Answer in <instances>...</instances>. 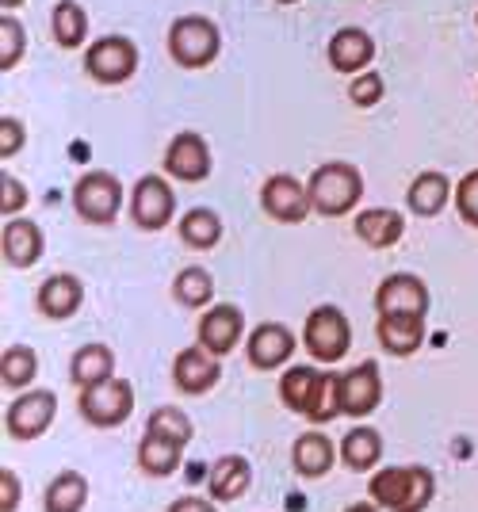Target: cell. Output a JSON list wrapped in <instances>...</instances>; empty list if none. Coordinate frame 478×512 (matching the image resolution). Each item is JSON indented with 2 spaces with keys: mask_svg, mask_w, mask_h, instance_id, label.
I'll use <instances>...</instances> for the list:
<instances>
[{
  "mask_svg": "<svg viewBox=\"0 0 478 512\" xmlns=\"http://www.w3.org/2000/svg\"><path fill=\"white\" fill-rule=\"evenodd\" d=\"M69 375H73V383L81 386V390L96 383H108L111 375H115V352H111L108 344H85V348L73 352Z\"/></svg>",
  "mask_w": 478,
  "mask_h": 512,
  "instance_id": "cell-25",
  "label": "cell"
},
{
  "mask_svg": "<svg viewBox=\"0 0 478 512\" xmlns=\"http://www.w3.org/2000/svg\"><path fill=\"white\" fill-rule=\"evenodd\" d=\"M218 50H222V35H218V23L207 16H180L169 27V54L184 69L211 65L218 58Z\"/></svg>",
  "mask_w": 478,
  "mask_h": 512,
  "instance_id": "cell-4",
  "label": "cell"
},
{
  "mask_svg": "<svg viewBox=\"0 0 478 512\" xmlns=\"http://www.w3.org/2000/svg\"><path fill=\"white\" fill-rule=\"evenodd\" d=\"M27 207V188H23L16 176H0V214H4V222H8V214H20Z\"/></svg>",
  "mask_w": 478,
  "mask_h": 512,
  "instance_id": "cell-38",
  "label": "cell"
},
{
  "mask_svg": "<svg viewBox=\"0 0 478 512\" xmlns=\"http://www.w3.org/2000/svg\"><path fill=\"white\" fill-rule=\"evenodd\" d=\"M173 383L180 394H207L218 383V356H211L203 344L184 348L173 360Z\"/></svg>",
  "mask_w": 478,
  "mask_h": 512,
  "instance_id": "cell-17",
  "label": "cell"
},
{
  "mask_svg": "<svg viewBox=\"0 0 478 512\" xmlns=\"http://www.w3.org/2000/svg\"><path fill=\"white\" fill-rule=\"evenodd\" d=\"M345 512H379V505H375V501H356V505H348Z\"/></svg>",
  "mask_w": 478,
  "mask_h": 512,
  "instance_id": "cell-42",
  "label": "cell"
},
{
  "mask_svg": "<svg viewBox=\"0 0 478 512\" xmlns=\"http://www.w3.org/2000/svg\"><path fill=\"white\" fill-rule=\"evenodd\" d=\"M35 375H39L35 348H27V344L4 348V360H0V383H4V390H27V386L35 383Z\"/></svg>",
  "mask_w": 478,
  "mask_h": 512,
  "instance_id": "cell-32",
  "label": "cell"
},
{
  "mask_svg": "<svg viewBox=\"0 0 478 512\" xmlns=\"http://www.w3.org/2000/svg\"><path fill=\"white\" fill-rule=\"evenodd\" d=\"M280 4H299V0H280Z\"/></svg>",
  "mask_w": 478,
  "mask_h": 512,
  "instance_id": "cell-44",
  "label": "cell"
},
{
  "mask_svg": "<svg viewBox=\"0 0 478 512\" xmlns=\"http://www.w3.org/2000/svg\"><path fill=\"white\" fill-rule=\"evenodd\" d=\"M50 31H54L58 46L77 50V46L85 43V35H88L85 8H81L77 0H58V4H54V12H50Z\"/></svg>",
  "mask_w": 478,
  "mask_h": 512,
  "instance_id": "cell-31",
  "label": "cell"
},
{
  "mask_svg": "<svg viewBox=\"0 0 478 512\" xmlns=\"http://www.w3.org/2000/svg\"><path fill=\"white\" fill-rule=\"evenodd\" d=\"M81 302H85V287H81V279L69 276V272H58V276H50L39 287V295H35V306H39V314L43 318H73L77 310H81Z\"/></svg>",
  "mask_w": 478,
  "mask_h": 512,
  "instance_id": "cell-18",
  "label": "cell"
},
{
  "mask_svg": "<svg viewBox=\"0 0 478 512\" xmlns=\"http://www.w3.org/2000/svg\"><path fill=\"white\" fill-rule=\"evenodd\" d=\"M23 0H0V8H4V12H12V8H20Z\"/></svg>",
  "mask_w": 478,
  "mask_h": 512,
  "instance_id": "cell-43",
  "label": "cell"
},
{
  "mask_svg": "<svg viewBox=\"0 0 478 512\" xmlns=\"http://www.w3.org/2000/svg\"><path fill=\"white\" fill-rule=\"evenodd\" d=\"M165 172L173 180H184V184L207 180L211 176V150H207L203 134H196V130L176 134L173 142H169V150H165Z\"/></svg>",
  "mask_w": 478,
  "mask_h": 512,
  "instance_id": "cell-14",
  "label": "cell"
},
{
  "mask_svg": "<svg viewBox=\"0 0 478 512\" xmlns=\"http://www.w3.org/2000/svg\"><path fill=\"white\" fill-rule=\"evenodd\" d=\"M180 241L188 249H215L222 241V218L211 207H192L180 218Z\"/></svg>",
  "mask_w": 478,
  "mask_h": 512,
  "instance_id": "cell-30",
  "label": "cell"
},
{
  "mask_svg": "<svg viewBox=\"0 0 478 512\" xmlns=\"http://www.w3.org/2000/svg\"><path fill=\"white\" fill-rule=\"evenodd\" d=\"M249 486H253V467H249L245 455H222L215 467H211V474H207L211 501H222V505H230V501L245 497Z\"/></svg>",
  "mask_w": 478,
  "mask_h": 512,
  "instance_id": "cell-21",
  "label": "cell"
},
{
  "mask_svg": "<svg viewBox=\"0 0 478 512\" xmlns=\"http://www.w3.org/2000/svg\"><path fill=\"white\" fill-rule=\"evenodd\" d=\"M348 96H352V104L356 107L379 104V96H383V77H379V73H360V77H352Z\"/></svg>",
  "mask_w": 478,
  "mask_h": 512,
  "instance_id": "cell-37",
  "label": "cell"
},
{
  "mask_svg": "<svg viewBox=\"0 0 478 512\" xmlns=\"http://www.w3.org/2000/svg\"><path fill=\"white\" fill-rule=\"evenodd\" d=\"M58 394L54 390H23L12 406L4 409V428L12 440H35L54 425Z\"/></svg>",
  "mask_w": 478,
  "mask_h": 512,
  "instance_id": "cell-9",
  "label": "cell"
},
{
  "mask_svg": "<svg viewBox=\"0 0 478 512\" xmlns=\"http://www.w3.org/2000/svg\"><path fill=\"white\" fill-rule=\"evenodd\" d=\"M184 459V448L176 440H165V436H153L146 432L138 440V470L150 474V478H169Z\"/></svg>",
  "mask_w": 478,
  "mask_h": 512,
  "instance_id": "cell-27",
  "label": "cell"
},
{
  "mask_svg": "<svg viewBox=\"0 0 478 512\" xmlns=\"http://www.w3.org/2000/svg\"><path fill=\"white\" fill-rule=\"evenodd\" d=\"M303 341L318 363H337L352 344V325L337 306H314L306 318Z\"/></svg>",
  "mask_w": 478,
  "mask_h": 512,
  "instance_id": "cell-7",
  "label": "cell"
},
{
  "mask_svg": "<svg viewBox=\"0 0 478 512\" xmlns=\"http://www.w3.org/2000/svg\"><path fill=\"white\" fill-rule=\"evenodd\" d=\"M73 211L92 226H111L123 211V184L115 172L92 169L73 184Z\"/></svg>",
  "mask_w": 478,
  "mask_h": 512,
  "instance_id": "cell-5",
  "label": "cell"
},
{
  "mask_svg": "<svg viewBox=\"0 0 478 512\" xmlns=\"http://www.w3.org/2000/svg\"><path fill=\"white\" fill-rule=\"evenodd\" d=\"M448 199H452V184H448L444 172H421V176L410 184V192H406L410 211L421 214V218L440 214L444 207H448Z\"/></svg>",
  "mask_w": 478,
  "mask_h": 512,
  "instance_id": "cell-26",
  "label": "cell"
},
{
  "mask_svg": "<svg viewBox=\"0 0 478 512\" xmlns=\"http://www.w3.org/2000/svg\"><path fill=\"white\" fill-rule=\"evenodd\" d=\"M23 46H27L23 23L4 12V16H0V69H4V73L23 58Z\"/></svg>",
  "mask_w": 478,
  "mask_h": 512,
  "instance_id": "cell-35",
  "label": "cell"
},
{
  "mask_svg": "<svg viewBox=\"0 0 478 512\" xmlns=\"http://www.w3.org/2000/svg\"><path fill=\"white\" fill-rule=\"evenodd\" d=\"M85 69L88 77L100 81V85H123L138 69V46L131 39H123V35H104V39H96L88 46Z\"/></svg>",
  "mask_w": 478,
  "mask_h": 512,
  "instance_id": "cell-8",
  "label": "cell"
},
{
  "mask_svg": "<svg viewBox=\"0 0 478 512\" xmlns=\"http://www.w3.org/2000/svg\"><path fill=\"white\" fill-rule=\"evenodd\" d=\"M43 245H46V237L35 222H27V218L4 222L0 249H4V264H8V268H31V264L43 256Z\"/></svg>",
  "mask_w": 478,
  "mask_h": 512,
  "instance_id": "cell-20",
  "label": "cell"
},
{
  "mask_svg": "<svg viewBox=\"0 0 478 512\" xmlns=\"http://www.w3.org/2000/svg\"><path fill=\"white\" fill-rule=\"evenodd\" d=\"M379 402H383V375H379V363L375 360L356 363L352 371L341 375V413L368 417Z\"/></svg>",
  "mask_w": 478,
  "mask_h": 512,
  "instance_id": "cell-13",
  "label": "cell"
},
{
  "mask_svg": "<svg viewBox=\"0 0 478 512\" xmlns=\"http://www.w3.org/2000/svg\"><path fill=\"white\" fill-rule=\"evenodd\" d=\"M402 234H406V222L391 207H375V211H364L356 218V237L371 249H391L402 241Z\"/></svg>",
  "mask_w": 478,
  "mask_h": 512,
  "instance_id": "cell-24",
  "label": "cell"
},
{
  "mask_svg": "<svg viewBox=\"0 0 478 512\" xmlns=\"http://www.w3.org/2000/svg\"><path fill=\"white\" fill-rule=\"evenodd\" d=\"M291 352H295V333L280 321H261L245 341L249 367H257V371H276L291 360Z\"/></svg>",
  "mask_w": 478,
  "mask_h": 512,
  "instance_id": "cell-15",
  "label": "cell"
},
{
  "mask_svg": "<svg viewBox=\"0 0 478 512\" xmlns=\"http://www.w3.org/2000/svg\"><path fill=\"white\" fill-rule=\"evenodd\" d=\"M173 295H176L180 306H188V310H203L207 302L215 299V279H211L207 268L192 264V268H184V272L173 279Z\"/></svg>",
  "mask_w": 478,
  "mask_h": 512,
  "instance_id": "cell-33",
  "label": "cell"
},
{
  "mask_svg": "<svg viewBox=\"0 0 478 512\" xmlns=\"http://www.w3.org/2000/svg\"><path fill=\"white\" fill-rule=\"evenodd\" d=\"M169 512H218L215 501H207V497H176L173 505H169Z\"/></svg>",
  "mask_w": 478,
  "mask_h": 512,
  "instance_id": "cell-41",
  "label": "cell"
},
{
  "mask_svg": "<svg viewBox=\"0 0 478 512\" xmlns=\"http://www.w3.org/2000/svg\"><path fill=\"white\" fill-rule=\"evenodd\" d=\"M375 310H379V318H383V314L425 318V310H429V287L417 276H410V272H394V276H387L379 283V291H375Z\"/></svg>",
  "mask_w": 478,
  "mask_h": 512,
  "instance_id": "cell-12",
  "label": "cell"
},
{
  "mask_svg": "<svg viewBox=\"0 0 478 512\" xmlns=\"http://www.w3.org/2000/svg\"><path fill=\"white\" fill-rule=\"evenodd\" d=\"M173 211H176V195L161 176H142L134 184L131 218L138 230H161V226H169Z\"/></svg>",
  "mask_w": 478,
  "mask_h": 512,
  "instance_id": "cell-11",
  "label": "cell"
},
{
  "mask_svg": "<svg viewBox=\"0 0 478 512\" xmlns=\"http://www.w3.org/2000/svg\"><path fill=\"white\" fill-rule=\"evenodd\" d=\"M88 501V478L81 470H62L43 493V512H81Z\"/></svg>",
  "mask_w": 478,
  "mask_h": 512,
  "instance_id": "cell-28",
  "label": "cell"
},
{
  "mask_svg": "<svg viewBox=\"0 0 478 512\" xmlns=\"http://www.w3.org/2000/svg\"><path fill=\"white\" fill-rule=\"evenodd\" d=\"M436 493V478L429 467H387L375 470L368 482V497L379 509L425 512Z\"/></svg>",
  "mask_w": 478,
  "mask_h": 512,
  "instance_id": "cell-2",
  "label": "cell"
},
{
  "mask_svg": "<svg viewBox=\"0 0 478 512\" xmlns=\"http://www.w3.org/2000/svg\"><path fill=\"white\" fill-rule=\"evenodd\" d=\"M341 459H345L348 470H371L383 459V436L368 425L352 428L341 440Z\"/></svg>",
  "mask_w": 478,
  "mask_h": 512,
  "instance_id": "cell-29",
  "label": "cell"
},
{
  "mask_svg": "<svg viewBox=\"0 0 478 512\" xmlns=\"http://www.w3.org/2000/svg\"><path fill=\"white\" fill-rule=\"evenodd\" d=\"M375 337L379 344L391 352V356H413L421 341H425V318H410V314H383L375 325Z\"/></svg>",
  "mask_w": 478,
  "mask_h": 512,
  "instance_id": "cell-23",
  "label": "cell"
},
{
  "mask_svg": "<svg viewBox=\"0 0 478 512\" xmlns=\"http://www.w3.org/2000/svg\"><path fill=\"white\" fill-rule=\"evenodd\" d=\"M23 138H27V134H23L20 119L4 115V119H0V157H4V161H8V157H16V153L23 150Z\"/></svg>",
  "mask_w": 478,
  "mask_h": 512,
  "instance_id": "cell-39",
  "label": "cell"
},
{
  "mask_svg": "<svg viewBox=\"0 0 478 512\" xmlns=\"http://www.w3.org/2000/svg\"><path fill=\"white\" fill-rule=\"evenodd\" d=\"M456 207H459V218H463L467 226H475V230H478V169H471L463 180H459Z\"/></svg>",
  "mask_w": 478,
  "mask_h": 512,
  "instance_id": "cell-36",
  "label": "cell"
},
{
  "mask_svg": "<svg viewBox=\"0 0 478 512\" xmlns=\"http://www.w3.org/2000/svg\"><path fill=\"white\" fill-rule=\"evenodd\" d=\"M77 409L92 428H119L134 409V386L111 375L108 383L85 386L77 398Z\"/></svg>",
  "mask_w": 478,
  "mask_h": 512,
  "instance_id": "cell-6",
  "label": "cell"
},
{
  "mask_svg": "<svg viewBox=\"0 0 478 512\" xmlns=\"http://www.w3.org/2000/svg\"><path fill=\"white\" fill-rule=\"evenodd\" d=\"M371 58H375V39L364 27H341L329 39V65L337 73H360L371 65Z\"/></svg>",
  "mask_w": 478,
  "mask_h": 512,
  "instance_id": "cell-19",
  "label": "cell"
},
{
  "mask_svg": "<svg viewBox=\"0 0 478 512\" xmlns=\"http://www.w3.org/2000/svg\"><path fill=\"white\" fill-rule=\"evenodd\" d=\"M341 451L333 448V440H329L326 432H303L299 440H295V448H291V467L299 470L303 478H326L329 470H333V459H337Z\"/></svg>",
  "mask_w": 478,
  "mask_h": 512,
  "instance_id": "cell-22",
  "label": "cell"
},
{
  "mask_svg": "<svg viewBox=\"0 0 478 512\" xmlns=\"http://www.w3.org/2000/svg\"><path fill=\"white\" fill-rule=\"evenodd\" d=\"M306 192H310V203H314L318 214L341 218V214H348L360 203V195H364V176H360L356 165L329 161V165H318V169L310 172Z\"/></svg>",
  "mask_w": 478,
  "mask_h": 512,
  "instance_id": "cell-3",
  "label": "cell"
},
{
  "mask_svg": "<svg viewBox=\"0 0 478 512\" xmlns=\"http://www.w3.org/2000/svg\"><path fill=\"white\" fill-rule=\"evenodd\" d=\"M261 207L276 222L283 226H295V222H306V214L314 211V203H310V192H306L303 184L295 180V176H287V172H276V176H268L261 188Z\"/></svg>",
  "mask_w": 478,
  "mask_h": 512,
  "instance_id": "cell-10",
  "label": "cell"
},
{
  "mask_svg": "<svg viewBox=\"0 0 478 512\" xmlns=\"http://www.w3.org/2000/svg\"><path fill=\"white\" fill-rule=\"evenodd\" d=\"M280 398L287 409L303 413L314 425H329L341 417V375L314 371V367H291L280 379Z\"/></svg>",
  "mask_w": 478,
  "mask_h": 512,
  "instance_id": "cell-1",
  "label": "cell"
},
{
  "mask_svg": "<svg viewBox=\"0 0 478 512\" xmlns=\"http://www.w3.org/2000/svg\"><path fill=\"white\" fill-rule=\"evenodd\" d=\"M23 501V486L20 474L8 467H0V512H16Z\"/></svg>",
  "mask_w": 478,
  "mask_h": 512,
  "instance_id": "cell-40",
  "label": "cell"
},
{
  "mask_svg": "<svg viewBox=\"0 0 478 512\" xmlns=\"http://www.w3.org/2000/svg\"><path fill=\"white\" fill-rule=\"evenodd\" d=\"M245 337V314L238 306L222 302V306H211L203 318H199V344L211 352V356H230L238 341Z\"/></svg>",
  "mask_w": 478,
  "mask_h": 512,
  "instance_id": "cell-16",
  "label": "cell"
},
{
  "mask_svg": "<svg viewBox=\"0 0 478 512\" xmlns=\"http://www.w3.org/2000/svg\"><path fill=\"white\" fill-rule=\"evenodd\" d=\"M146 432H153V436H165V440H176L180 448H188V444H192V436H196V425H192V417H188L184 409L161 406V409H153V413H150Z\"/></svg>",
  "mask_w": 478,
  "mask_h": 512,
  "instance_id": "cell-34",
  "label": "cell"
}]
</instances>
